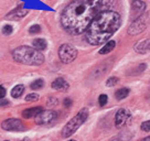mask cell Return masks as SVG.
<instances>
[{
    "mask_svg": "<svg viewBox=\"0 0 150 141\" xmlns=\"http://www.w3.org/2000/svg\"><path fill=\"white\" fill-rule=\"evenodd\" d=\"M43 86H44V82H43V80H41V78L35 80L33 83H31V88H32V90H41Z\"/></svg>",
    "mask_w": 150,
    "mask_h": 141,
    "instance_id": "obj_20",
    "label": "cell"
},
{
    "mask_svg": "<svg viewBox=\"0 0 150 141\" xmlns=\"http://www.w3.org/2000/svg\"><path fill=\"white\" fill-rule=\"evenodd\" d=\"M141 141H150V136L149 137H146V138H144Z\"/></svg>",
    "mask_w": 150,
    "mask_h": 141,
    "instance_id": "obj_32",
    "label": "cell"
},
{
    "mask_svg": "<svg viewBox=\"0 0 150 141\" xmlns=\"http://www.w3.org/2000/svg\"><path fill=\"white\" fill-rule=\"evenodd\" d=\"M145 70H146V64H140L138 67H136V68H135V70H136V72H134V73H131V74H132V75H137V74H140V73H142Z\"/></svg>",
    "mask_w": 150,
    "mask_h": 141,
    "instance_id": "obj_26",
    "label": "cell"
},
{
    "mask_svg": "<svg viewBox=\"0 0 150 141\" xmlns=\"http://www.w3.org/2000/svg\"><path fill=\"white\" fill-rule=\"evenodd\" d=\"M76 56H77V50L71 44H63L59 49V57L65 64L73 62Z\"/></svg>",
    "mask_w": 150,
    "mask_h": 141,
    "instance_id": "obj_5",
    "label": "cell"
},
{
    "mask_svg": "<svg viewBox=\"0 0 150 141\" xmlns=\"http://www.w3.org/2000/svg\"><path fill=\"white\" fill-rule=\"evenodd\" d=\"M148 14H141L140 17H138L137 19H135L132 21V23L130 24V27L128 28V34L130 35H137L141 33L142 31H145L147 28V23H148Z\"/></svg>",
    "mask_w": 150,
    "mask_h": 141,
    "instance_id": "obj_6",
    "label": "cell"
},
{
    "mask_svg": "<svg viewBox=\"0 0 150 141\" xmlns=\"http://www.w3.org/2000/svg\"><path fill=\"white\" fill-rule=\"evenodd\" d=\"M6 141H8V140H6Z\"/></svg>",
    "mask_w": 150,
    "mask_h": 141,
    "instance_id": "obj_36",
    "label": "cell"
},
{
    "mask_svg": "<svg viewBox=\"0 0 150 141\" xmlns=\"http://www.w3.org/2000/svg\"><path fill=\"white\" fill-rule=\"evenodd\" d=\"M115 47H116V42L115 41H109L99 50V54H107L109 52H112L115 49Z\"/></svg>",
    "mask_w": 150,
    "mask_h": 141,
    "instance_id": "obj_17",
    "label": "cell"
},
{
    "mask_svg": "<svg viewBox=\"0 0 150 141\" xmlns=\"http://www.w3.org/2000/svg\"><path fill=\"white\" fill-rule=\"evenodd\" d=\"M25 100L27 102H37L39 100V95L38 94H29L27 97H25Z\"/></svg>",
    "mask_w": 150,
    "mask_h": 141,
    "instance_id": "obj_25",
    "label": "cell"
},
{
    "mask_svg": "<svg viewBox=\"0 0 150 141\" xmlns=\"http://www.w3.org/2000/svg\"><path fill=\"white\" fill-rule=\"evenodd\" d=\"M22 141H30V140H29V139H23Z\"/></svg>",
    "mask_w": 150,
    "mask_h": 141,
    "instance_id": "obj_34",
    "label": "cell"
},
{
    "mask_svg": "<svg viewBox=\"0 0 150 141\" xmlns=\"http://www.w3.org/2000/svg\"><path fill=\"white\" fill-rule=\"evenodd\" d=\"M9 105V102L5 98H0V106H8Z\"/></svg>",
    "mask_w": 150,
    "mask_h": 141,
    "instance_id": "obj_31",
    "label": "cell"
},
{
    "mask_svg": "<svg viewBox=\"0 0 150 141\" xmlns=\"http://www.w3.org/2000/svg\"><path fill=\"white\" fill-rule=\"evenodd\" d=\"M33 47L37 49L38 51H43L47 49V41L44 39H35L33 40Z\"/></svg>",
    "mask_w": 150,
    "mask_h": 141,
    "instance_id": "obj_16",
    "label": "cell"
},
{
    "mask_svg": "<svg viewBox=\"0 0 150 141\" xmlns=\"http://www.w3.org/2000/svg\"><path fill=\"white\" fill-rule=\"evenodd\" d=\"M131 114L130 111L126 108H120L116 113L115 116V126L117 128H122L127 122L130 120Z\"/></svg>",
    "mask_w": 150,
    "mask_h": 141,
    "instance_id": "obj_9",
    "label": "cell"
},
{
    "mask_svg": "<svg viewBox=\"0 0 150 141\" xmlns=\"http://www.w3.org/2000/svg\"><path fill=\"white\" fill-rule=\"evenodd\" d=\"M141 130L142 131H146V132H149L150 131V120H148V121H144L142 123H141Z\"/></svg>",
    "mask_w": 150,
    "mask_h": 141,
    "instance_id": "obj_23",
    "label": "cell"
},
{
    "mask_svg": "<svg viewBox=\"0 0 150 141\" xmlns=\"http://www.w3.org/2000/svg\"><path fill=\"white\" fill-rule=\"evenodd\" d=\"M112 141H124V140H122V139H119V138H115V139H112Z\"/></svg>",
    "mask_w": 150,
    "mask_h": 141,
    "instance_id": "obj_33",
    "label": "cell"
},
{
    "mask_svg": "<svg viewBox=\"0 0 150 141\" xmlns=\"http://www.w3.org/2000/svg\"><path fill=\"white\" fill-rule=\"evenodd\" d=\"M98 11L86 0H74L61 16V24L66 32L81 34L85 32Z\"/></svg>",
    "mask_w": 150,
    "mask_h": 141,
    "instance_id": "obj_1",
    "label": "cell"
},
{
    "mask_svg": "<svg viewBox=\"0 0 150 141\" xmlns=\"http://www.w3.org/2000/svg\"><path fill=\"white\" fill-rule=\"evenodd\" d=\"M40 111H42L41 107H33V108L24 109L23 111H22V117L25 118V119H30V118L32 117H35Z\"/></svg>",
    "mask_w": 150,
    "mask_h": 141,
    "instance_id": "obj_15",
    "label": "cell"
},
{
    "mask_svg": "<svg viewBox=\"0 0 150 141\" xmlns=\"http://www.w3.org/2000/svg\"><path fill=\"white\" fill-rule=\"evenodd\" d=\"M122 24V18L118 12L104 10L95 16L86 30L85 39L92 45H99L107 42Z\"/></svg>",
    "mask_w": 150,
    "mask_h": 141,
    "instance_id": "obj_2",
    "label": "cell"
},
{
    "mask_svg": "<svg viewBox=\"0 0 150 141\" xmlns=\"http://www.w3.org/2000/svg\"><path fill=\"white\" fill-rule=\"evenodd\" d=\"M129 95V90L127 87H122L120 90H118L115 94V97L117 100H122V99H125Z\"/></svg>",
    "mask_w": 150,
    "mask_h": 141,
    "instance_id": "obj_19",
    "label": "cell"
},
{
    "mask_svg": "<svg viewBox=\"0 0 150 141\" xmlns=\"http://www.w3.org/2000/svg\"><path fill=\"white\" fill-rule=\"evenodd\" d=\"M118 82H119L118 77H109L107 80V82H106V85H107L108 87H112V86L117 85Z\"/></svg>",
    "mask_w": 150,
    "mask_h": 141,
    "instance_id": "obj_21",
    "label": "cell"
},
{
    "mask_svg": "<svg viewBox=\"0 0 150 141\" xmlns=\"http://www.w3.org/2000/svg\"><path fill=\"white\" fill-rule=\"evenodd\" d=\"M12 56L16 62L25 65L39 66L44 62V56L41 52L38 51L34 47H25V45L19 47L13 50Z\"/></svg>",
    "mask_w": 150,
    "mask_h": 141,
    "instance_id": "obj_3",
    "label": "cell"
},
{
    "mask_svg": "<svg viewBox=\"0 0 150 141\" xmlns=\"http://www.w3.org/2000/svg\"><path fill=\"white\" fill-rule=\"evenodd\" d=\"M69 141H76V140H69Z\"/></svg>",
    "mask_w": 150,
    "mask_h": 141,
    "instance_id": "obj_35",
    "label": "cell"
},
{
    "mask_svg": "<svg viewBox=\"0 0 150 141\" xmlns=\"http://www.w3.org/2000/svg\"><path fill=\"white\" fill-rule=\"evenodd\" d=\"M28 13V10L23 9V8H17V9L12 10L10 13L7 14V19H11V20H17V19H21L23 18L25 14Z\"/></svg>",
    "mask_w": 150,
    "mask_h": 141,
    "instance_id": "obj_13",
    "label": "cell"
},
{
    "mask_svg": "<svg viewBox=\"0 0 150 141\" xmlns=\"http://www.w3.org/2000/svg\"><path fill=\"white\" fill-rule=\"evenodd\" d=\"M40 31H41V28H40V25H38V24L32 25V27H30V29H29V32L32 33V34H34V33H39Z\"/></svg>",
    "mask_w": 150,
    "mask_h": 141,
    "instance_id": "obj_27",
    "label": "cell"
},
{
    "mask_svg": "<svg viewBox=\"0 0 150 141\" xmlns=\"http://www.w3.org/2000/svg\"><path fill=\"white\" fill-rule=\"evenodd\" d=\"M56 104H57V100H56L54 97H50L49 100H47V105H49V106H54Z\"/></svg>",
    "mask_w": 150,
    "mask_h": 141,
    "instance_id": "obj_28",
    "label": "cell"
},
{
    "mask_svg": "<svg viewBox=\"0 0 150 141\" xmlns=\"http://www.w3.org/2000/svg\"><path fill=\"white\" fill-rule=\"evenodd\" d=\"M86 1H88L98 12L104 11V10H108L116 2V0H86Z\"/></svg>",
    "mask_w": 150,
    "mask_h": 141,
    "instance_id": "obj_10",
    "label": "cell"
},
{
    "mask_svg": "<svg viewBox=\"0 0 150 141\" xmlns=\"http://www.w3.org/2000/svg\"><path fill=\"white\" fill-rule=\"evenodd\" d=\"M88 117V110L86 108L81 109L79 114L71 119L70 121L66 123L63 130H62V137L63 138H69L86 121V119Z\"/></svg>",
    "mask_w": 150,
    "mask_h": 141,
    "instance_id": "obj_4",
    "label": "cell"
},
{
    "mask_svg": "<svg viewBox=\"0 0 150 141\" xmlns=\"http://www.w3.org/2000/svg\"><path fill=\"white\" fill-rule=\"evenodd\" d=\"M57 118V114L54 110H42L35 116L37 125H47L51 123Z\"/></svg>",
    "mask_w": 150,
    "mask_h": 141,
    "instance_id": "obj_7",
    "label": "cell"
},
{
    "mask_svg": "<svg viewBox=\"0 0 150 141\" xmlns=\"http://www.w3.org/2000/svg\"><path fill=\"white\" fill-rule=\"evenodd\" d=\"M107 100H108V97L107 95H100L98 97V103L100 106H105L106 104H107Z\"/></svg>",
    "mask_w": 150,
    "mask_h": 141,
    "instance_id": "obj_24",
    "label": "cell"
},
{
    "mask_svg": "<svg viewBox=\"0 0 150 141\" xmlns=\"http://www.w3.org/2000/svg\"><path fill=\"white\" fill-rule=\"evenodd\" d=\"M63 104H64L65 107H70V106H72V100H71L70 98H65L64 102H63Z\"/></svg>",
    "mask_w": 150,
    "mask_h": 141,
    "instance_id": "obj_29",
    "label": "cell"
},
{
    "mask_svg": "<svg viewBox=\"0 0 150 141\" xmlns=\"http://www.w3.org/2000/svg\"><path fill=\"white\" fill-rule=\"evenodd\" d=\"M1 128L7 131H22L25 129L22 121L16 118H10V119L5 120L1 123Z\"/></svg>",
    "mask_w": 150,
    "mask_h": 141,
    "instance_id": "obj_8",
    "label": "cell"
},
{
    "mask_svg": "<svg viewBox=\"0 0 150 141\" xmlns=\"http://www.w3.org/2000/svg\"><path fill=\"white\" fill-rule=\"evenodd\" d=\"M6 96V90L4 86H0V98H4Z\"/></svg>",
    "mask_w": 150,
    "mask_h": 141,
    "instance_id": "obj_30",
    "label": "cell"
},
{
    "mask_svg": "<svg viewBox=\"0 0 150 141\" xmlns=\"http://www.w3.org/2000/svg\"><path fill=\"white\" fill-rule=\"evenodd\" d=\"M12 31H13V29H12V27L9 25V24H7V25H5V27L2 28V33H4L5 35H10V34L12 33Z\"/></svg>",
    "mask_w": 150,
    "mask_h": 141,
    "instance_id": "obj_22",
    "label": "cell"
},
{
    "mask_svg": "<svg viewBox=\"0 0 150 141\" xmlns=\"http://www.w3.org/2000/svg\"><path fill=\"white\" fill-rule=\"evenodd\" d=\"M146 9V4L141 0H132L131 1V16L135 20L144 13Z\"/></svg>",
    "mask_w": 150,
    "mask_h": 141,
    "instance_id": "obj_11",
    "label": "cell"
},
{
    "mask_svg": "<svg viewBox=\"0 0 150 141\" xmlns=\"http://www.w3.org/2000/svg\"><path fill=\"white\" fill-rule=\"evenodd\" d=\"M51 86L53 90H60V92H66V90H69V87H70L69 83L65 80H63V78H56L51 84Z\"/></svg>",
    "mask_w": 150,
    "mask_h": 141,
    "instance_id": "obj_12",
    "label": "cell"
},
{
    "mask_svg": "<svg viewBox=\"0 0 150 141\" xmlns=\"http://www.w3.org/2000/svg\"><path fill=\"white\" fill-rule=\"evenodd\" d=\"M135 51L137 53H141V54H145L147 52L150 51V39H146L141 42H138L135 45Z\"/></svg>",
    "mask_w": 150,
    "mask_h": 141,
    "instance_id": "obj_14",
    "label": "cell"
},
{
    "mask_svg": "<svg viewBox=\"0 0 150 141\" xmlns=\"http://www.w3.org/2000/svg\"><path fill=\"white\" fill-rule=\"evenodd\" d=\"M24 92V86L23 85H17V86H14L12 90H11V96L13 97V98H19L21 95L23 94Z\"/></svg>",
    "mask_w": 150,
    "mask_h": 141,
    "instance_id": "obj_18",
    "label": "cell"
}]
</instances>
